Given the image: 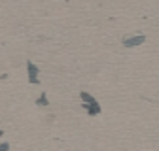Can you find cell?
<instances>
[{
    "mask_svg": "<svg viewBox=\"0 0 159 151\" xmlns=\"http://www.w3.org/2000/svg\"><path fill=\"white\" fill-rule=\"evenodd\" d=\"M82 100L85 104V110L89 115H97V113H101V106H98V102L91 97L89 93H82Z\"/></svg>",
    "mask_w": 159,
    "mask_h": 151,
    "instance_id": "obj_1",
    "label": "cell"
},
{
    "mask_svg": "<svg viewBox=\"0 0 159 151\" xmlns=\"http://www.w3.org/2000/svg\"><path fill=\"white\" fill-rule=\"evenodd\" d=\"M146 42V36L140 34V36H131V38H125L123 40V45L125 47H136V45H140Z\"/></svg>",
    "mask_w": 159,
    "mask_h": 151,
    "instance_id": "obj_2",
    "label": "cell"
},
{
    "mask_svg": "<svg viewBox=\"0 0 159 151\" xmlns=\"http://www.w3.org/2000/svg\"><path fill=\"white\" fill-rule=\"evenodd\" d=\"M27 68H29V80H30V83H36L38 81V68L34 64H30V63H29Z\"/></svg>",
    "mask_w": 159,
    "mask_h": 151,
    "instance_id": "obj_3",
    "label": "cell"
},
{
    "mask_svg": "<svg viewBox=\"0 0 159 151\" xmlns=\"http://www.w3.org/2000/svg\"><path fill=\"white\" fill-rule=\"evenodd\" d=\"M38 104H40V106H48V98H46V94H42V97L38 98Z\"/></svg>",
    "mask_w": 159,
    "mask_h": 151,
    "instance_id": "obj_4",
    "label": "cell"
},
{
    "mask_svg": "<svg viewBox=\"0 0 159 151\" xmlns=\"http://www.w3.org/2000/svg\"><path fill=\"white\" fill-rule=\"evenodd\" d=\"M8 147H10V145H8V144H2V145H0V151H6V149H8Z\"/></svg>",
    "mask_w": 159,
    "mask_h": 151,
    "instance_id": "obj_5",
    "label": "cell"
}]
</instances>
